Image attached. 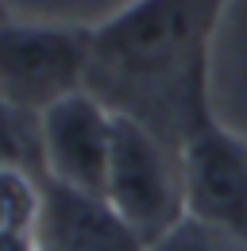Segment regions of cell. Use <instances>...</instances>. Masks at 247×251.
Returning a JSON list of instances; mask_svg holds the SVG:
<instances>
[{"label": "cell", "instance_id": "obj_1", "mask_svg": "<svg viewBox=\"0 0 247 251\" xmlns=\"http://www.w3.org/2000/svg\"><path fill=\"white\" fill-rule=\"evenodd\" d=\"M228 0H131L93 27L85 89L182 147L189 112L209 100L213 35Z\"/></svg>", "mask_w": 247, "mask_h": 251}, {"label": "cell", "instance_id": "obj_2", "mask_svg": "<svg viewBox=\"0 0 247 251\" xmlns=\"http://www.w3.org/2000/svg\"><path fill=\"white\" fill-rule=\"evenodd\" d=\"M93 27L0 20V104L39 120L89 81Z\"/></svg>", "mask_w": 247, "mask_h": 251}, {"label": "cell", "instance_id": "obj_3", "mask_svg": "<svg viewBox=\"0 0 247 251\" xmlns=\"http://www.w3.org/2000/svg\"><path fill=\"white\" fill-rule=\"evenodd\" d=\"M104 201L143 244L185 220L182 158L166 139L131 116H116Z\"/></svg>", "mask_w": 247, "mask_h": 251}, {"label": "cell", "instance_id": "obj_4", "mask_svg": "<svg viewBox=\"0 0 247 251\" xmlns=\"http://www.w3.org/2000/svg\"><path fill=\"white\" fill-rule=\"evenodd\" d=\"M178 158L185 217L247 244V143L220 124L213 97L189 112Z\"/></svg>", "mask_w": 247, "mask_h": 251}, {"label": "cell", "instance_id": "obj_5", "mask_svg": "<svg viewBox=\"0 0 247 251\" xmlns=\"http://www.w3.org/2000/svg\"><path fill=\"white\" fill-rule=\"evenodd\" d=\"M35 131H39V178L104 197L116 112L100 97L89 89L62 97L39 116Z\"/></svg>", "mask_w": 247, "mask_h": 251}, {"label": "cell", "instance_id": "obj_6", "mask_svg": "<svg viewBox=\"0 0 247 251\" xmlns=\"http://www.w3.org/2000/svg\"><path fill=\"white\" fill-rule=\"evenodd\" d=\"M39 251H143L147 244L124 224L104 197L77 193L43 178Z\"/></svg>", "mask_w": 247, "mask_h": 251}, {"label": "cell", "instance_id": "obj_7", "mask_svg": "<svg viewBox=\"0 0 247 251\" xmlns=\"http://www.w3.org/2000/svg\"><path fill=\"white\" fill-rule=\"evenodd\" d=\"M43 178H31L27 166L0 162V236H24L39 224Z\"/></svg>", "mask_w": 247, "mask_h": 251}, {"label": "cell", "instance_id": "obj_8", "mask_svg": "<svg viewBox=\"0 0 247 251\" xmlns=\"http://www.w3.org/2000/svg\"><path fill=\"white\" fill-rule=\"evenodd\" d=\"M143 251H247V244H240V240H232V236H224V232H216V228H209V224H201L193 217H185L170 232L151 240Z\"/></svg>", "mask_w": 247, "mask_h": 251}]
</instances>
